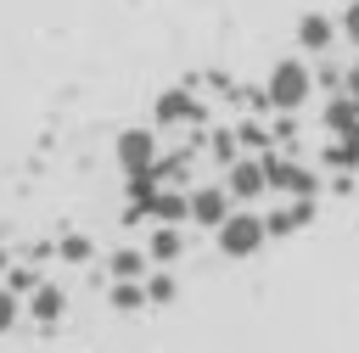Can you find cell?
I'll list each match as a JSON object with an SVG mask.
<instances>
[{
    "label": "cell",
    "mask_w": 359,
    "mask_h": 353,
    "mask_svg": "<svg viewBox=\"0 0 359 353\" xmlns=\"http://www.w3.org/2000/svg\"><path fill=\"white\" fill-rule=\"evenodd\" d=\"M6 286L22 297V291H34V286H39V275H34V269H6Z\"/></svg>",
    "instance_id": "cell-21"
},
{
    "label": "cell",
    "mask_w": 359,
    "mask_h": 353,
    "mask_svg": "<svg viewBox=\"0 0 359 353\" xmlns=\"http://www.w3.org/2000/svg\"><path fill=\"white\" fill-rule=\"evenodd\" d=\"M230 213H236V196H230L224 185H196V191H191V224L219 230Z\"/></svg>",
    "instance_id": "cell-7"
},
{
    "label": "cell",
    "mask_w": 359,
    "mask_h": 353,
    "mask_svg": "<svg viewBox=\"0 0 359 353\" xmlns=\"http://www.w3.org/2000/svg\"><path fill=\"white\" fill-rule=\"evenodd\" d=\"M309 219H314V202H303V196H286L280 207H269V213H264V230H269V241H286V235H297Z\"/></svg>",
    "instance_id": "cell-10"
},
{
    "label": "cell",
    "mask_w": 359,
    "mask_h": 353,
    "mask_svg": "<svg viewBox=\"0 0 359 353\" xmlns=\"http://www.w3.org/2000/svg\"><path fill=\"white\" fill-rule=\"evenodd\" d=\"M62 314H67V286L39 280V286L28 291V319H34V325H56Z\"/></svg>",
    "instance_id": "cell-11"
},
{
    "label": "cell",
    "mask_w": 359,
    "mask_h": 353,
    "mask_svg": "<svg viewBox=\"0 0 359 353\" xmlns=\"http://www.w3.org/2000/svg\"><path fill=\"white\" fill-rule=\"evenodd\" d=\"M112 162H118L123 179H146V174H157V162H163V151H157V129H123V134L112 140Z\"/></svg>",
    "instance_id": "cell-2"
},
{
    "label": "cell",
    "mask_w": 359,
    "mask_h": 353,
    "mask_svg": "<svg viewBox=\"0 0 359 353\" xmlns=\"http://www.w3.org/2000/svg\"><path fill=\"white\" fill-rule=\"evenodd\" d=\"M17 319H22V297H17L11 286H0V336L17 331Z\"/></svg>",
    "instance_id": "cell-19"
},
{
    "label": "cell",
    "mask_w": 359,
    "mask_h": 353,
    "mask_svg": "<svg viewBox=\"0 0 359 353\" xmlns=\"http://www.w3.org/2000/svg\"><path fill=\"white\" fill-rule=\"evenodd\" d=\"M213 241H219V252L224 258H252L264 241H269V230H264V213H252V207H236L219 230H213Z\"/></svg>",
    "instance_id": "cell-4"
},
{
    "label": "cell",
    "mask_w": 359,
    "mask_h": 353,
    "mask_svg": "<svg viewBox=\"0 0 359 353\" xmlns=\"http://www.w3.org/2000/svg\"><path fill=\"white\" fill-rule=\"evenodd\" d=\"M224 191H230L236 202H258V196H269V174H264V157H236V162L224 168Z\"/></svg>",
    "instance_id": "cell-5"
},
{
    "label": "cell",
    "mask_w": 359,
    "mask_h": 353,
    "mask_svg": "<svg viewBox=\"0 0 359 353\" xmlns=\"http://www.w3.org/2000/svg\"><path fill=\"white\" fill-rule=\"evenodd\" d=\"M174 297H180V280L168 269H151L146 275V303H174Z\"/></svg>",
    "instance_id": "cell-17"
},
{
    "label": "cell",
    "mask_w": 359,
    "mask_h": 353,
    "mask_svg": "<svg viewBox=\"0 0 359 353\" xmlns=\"http://www.w3.org/2000/svg\"><path fill=\"white\" fill-rule=\"evenodd\" d=\"M0 269H6V247H0Z\"/></svg>",
    "instance_id": "cell-23"
},
{
    "label": "cell",
    "mask_w": 359,
    "mask_h": 353,
    "mask_svg": "<svg viewBox=\"0 0 359 353\" xmlns=\"http://www.w3.org/2000/svg\"><path fill=\"white\" fill-rule=\"evenodd\" d=\"M146 247H118L112 252V280H146Z\"/></svg>",
    "instance_id": "cell-14"
},
{
    "label": "cell",
    "mask_w": 359,
    "mask_h": 353,
    "mask_svg": "<svg viewBox=\"0 0 359 353\" xmlns=\"http://www.w3.org/2000/svg\"><path fill=\"white\" fill-rule=\"evenodd\" d=\"M309 95H314V67L297 62V56H280L269 67V78H264L269 112H297V106H309Z\"/></svg>",
    "instance_id": "cell-1"
},
{
    "label": "cell",
    "mask_w": 359,
    "mask_h": 353,
    "mask_svg": "<svg viewBox=\"0 0 359 353\" xmlns=\"http://www.w3.org/2000/svg\"><path fill=\"white\" fill-rule=\"evenodd\" d=\"M348 95H359V56L348 62Z\"/></svg>",
    "instance_id": "cell-22"
},
{
    "label": "cell",
    "mask_w": 359,
    "mask_h": 353,
    "mask_svg": "<svg viewBox=\"0 0 359 353\" xmlns=\"http://www.w3.org/2000/svg\"><path fill=\"white\" fill-rule=\"evenodd\" d=\"M337 34H342V28H337V17H325V11H303L292 39H297V50H303V56H325V50L337 45Z\"/></svg>",
    "instance_id": "cell-8"
},
{
    "label": "cell",
    "mask_w": 359,
    "mask_h": 353,
    "mask_svg": "<svg viewBox=\"0 0 359 353\" xmlns=\"http://www.w3.org/2000/svg\"><path fill=\"white\" fill-rule=\"evenodd\" d=\"M180 252H185L180 224H151V230H146V258H151V263H174Z\"/></svg>",
    "instance_id": "cell-12"
},
{
    "label": "cell",
    "mask_w": 359,
    "mask_h": 353,
    "mask_svg": "<svg viewBox=\"0 0 359 353\" xmlns=\"http://www.w3.org/2000/svg\"><path fill=\"white\" fill-rule=\"evenodd\" d=\"M320 123L331 134H359V95H331V106L320 112Z\"/></svg>",
    "instance_id": "cell-13"
},
{
    "label": "cell",
    "mask_w": 359,
    "mask_h": 353,
    "mask_svg": "<svg viewBox=\"0 0 359 353\" xmlns=\"http://www.w3.org/2000/svg\"><path fill=\"white\" fill-rule=\"evenodd\" d=\"M56 252H62V263H90V258H95V241H90V235H67Z\"/></svg>",
    "instance_id": "cell-18"
},
{
    "label": "cell",
    "mask_w": 359,
    "mask_h": 353,
    "mask_svg": "<svg viewBox=\"0 0 359 353\" xmlns=\"http://www.w3.org/2000/svg\"><path fill=\"white\" fill-rule=\"evenodd\" d=\"M325 168H331V174H337V168H359V134H331Z\"/></svg>",
    "instance_id": "cell-16"
},
{
    "label": "cell",
    "mask_w": 359,
    "mask_h": 353,
    "mask_svg": "<svg viewBox=\"0 0 359 353\" xmlns=\"http://www.w3.org/2000/svg\"><path fill=\"white\" fill-rule=\"evenodd\" d=\"M264 174H269V191H280V196H303V202L320 196V174L309 162H297L292 151H264Z\"/></svg>",
    "instance_id": "cell-3"
},
{
    "label": "cell",
    "mask_w": 359,
    "mask_h": 353,
    "mask_svg": "<svg viewBox=\"0 0 359 353\" xmlns=\"http://www.w3.org/2000/svg\"><path fill=\"white\" fill-rule=\"evenodd\" d=\"M135 213L151 219V224H185V219H191V191H180V185H157Z\"/></svg>",
    "instance_id": "cell-6"
},
{
    "label": "cell",
    "mask_w": 359,
    "mask_h": 353,
    "mask_svg": "<svg viewBox=\"0 0 359 353\" xmlns=\"http://www.w3.org/2000/svg\"><path fill=\"white\" fill-rule=\"evenodd\" d=\"M151 112H157V129H174V123H202V118H208V112H202V101H196L191 90H163Z\"/></svg>",
    "instance_id": "cell-9"
},
{
    "label": "cell",
    "mask_w": 359,
    "mask_h": 353,
    "mask_svg": "<svg viewBox=\"0 0 359 353\" xmlns=\"http://www.w3.org/2000/svg\"><path fill=\"white\" fill-rule=\"evenodd\" d=\"M337 28H342V39H353V45H359V0H348V6H342Z\"/></svg>",
    "instance_id": "cell-20"
},
{
    "label": "cell",
    "mask_w": 359,
    "mask_h": 353,
    "mask_svg": "<svg viewBox=\"0 0 359 353\" xmlns=\"http://www.w3.org/2000/svg\"><path fill=\"white\" fill-rule=\"evenodd\" d=\"M107 303H112L118 314H135V308H146V280H112Z\"/></svg>",
    "instance_id": "cell-15"
}]
</instances>
